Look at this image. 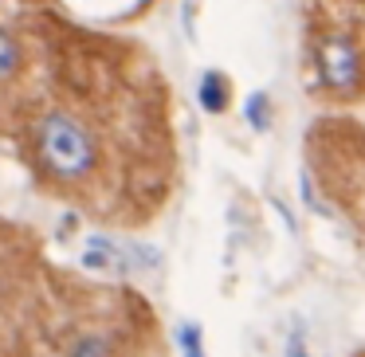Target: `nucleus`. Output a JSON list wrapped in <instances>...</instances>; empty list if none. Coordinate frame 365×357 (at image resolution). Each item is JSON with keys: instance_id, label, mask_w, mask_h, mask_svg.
<instances>
[{"instance_id": "1", "label": "nucleus", "mask_w": 365, "mask_h": 357, "mask_svg": "<svg viewBox=\"0 0 365 357\" xmlns=\"http://www.w3.org/2000/svg\"><path fill=\"white\" fill-rule=\"evenodd\" d=\"M32 157L43 177L63 189L87 185L98 165V142L75 114L48 110L32 122Z\"/></svg>"}, {"instance_id": "7", "label": "nucleus", "mask_w": 365, "mask_h": 357, "mask_svg": "<svg viewBox=\"0 0 365 357\" xmlns=\"http://www.w3.org/2000/svg\"><path fill=\"white\" fill-rule=\"evenodd\" d=\"M20 75V40L12 32H4V79H16Z\"/></svg>"}, {"instance_id": "5", "label": "nucleus", "mask_w": 365, "mask_h": 357, "mask_svg": "<svg viewBox=\"0 0 365 357\" xmlns=\"http://www.w3.org/2000/svg\"><path fill=\"white\" fill-rule=\"evenodd\" d=\"M177 349H181V357H208L200 322H181L177 326Z\"/></svg>"}, {"instance_id": "2", "label": "nucleus", "mask_w": 365, "mask_h": 357, "mask_svg": "<svg viewBox=\"0 0 365 357\" xmlns=\"http://www.w3.org/2000/svg\"><path fill=\"white\" fill-rule=\"evenodd\" d=\"M318 79H322L326 90L334 95H357L365 79V63L361 51L349 36H322L318 40Z\"/></svg>"}, {"instance_id": "8", "label": "nucleus", "mask_w": 365, "mask_h": 357, "mask_svg": "<svg viewBox=\"0 0 365 357\" xmlns=\"http://www.w3.org/2000/svg\"><path fill=\"white\" fill-rule=\"evenodd\" d=\"M291 357H302V353H291Z\"/></svg>"}, {"instance_id": "4", "label": "nucleus", "mask_w": 365, "mask_h": 357, "mask_svg": "<svg viewBox=\"0 0 365 357\" xmlns=\"http://www.w3.org/2000/svg\"><path fill=\"white\" fill-rule=\"evenodd\" d=\"M114 353V338L106 333H83L67 346V357H110Z\"/></svg>"}, {"instance_id": "6", "label": "nucleus", "mask_w": 365, "mask_h": 357, "mask_svg": "<svg viewBox=\"0 0 365 357\" xmlns=\"http://www.w3.org/2000/svg\"><path fill=\"white\" fill-rule=\"evenodd\" d=\"M244 118H247V126H252V130H259V134H263V130L271 126V98L267 95H252L244 103Z\"/></svg>"}, {"instance_id": "3", "label": "nucleus", "mask_w": 365, "mask_h": 357, "mask_svg": "<svg viewBox=\"0 0 365 357\" xmlns=\"http://www.w3.org/2000/svg\"><path fill=\"white\" fill-rule=\"evenodd\" d=\"M197 103L205 106V114H224L232 106V83L224 71H212L208 67L197 83Z\"/></svg>"}]
</instances>
